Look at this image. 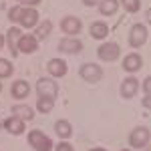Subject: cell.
<instances>
[{
    "mask_svg": "<svg viewBox=\"0 0 151 151\" xmlns=\"http://www.w3.org/2000/svg\"><path fill=\"white\" fill-rule=\"evenodd\" d=\"M143 151H151V143H149V145H145V147H143Z\"/></svg>",
    "mask_w": 151,
    "mask_h": 151,
    "instance_id": "836d02e7",
    "label": "cell"
},
{
    "mask_svg": "<svg viewBox=\"0 0 151 151\" xmlns=\"http://www.w3.org/2000/svg\"><path fill=\"white\" fill-rule=\"evenodd\" d=\"M105 70L101 69V65H97V63H85L79 67V77H81L85 83H89V85H93V83H99L103 79Z\"/></svg>",
    "mask_w": 151,
    "mask_h": 151,
    "instance_id": "5b68a950",
    "label": "cell"
},
{
    "mask_svg": "<svg viewBox=\"0 0 151 151\" xmlns=\"http://www.w3.org/2000/svg\"><path fill=\"white\" fill-rule=\"evenodd\" d=\"M147 38H149V32H147V26L143 22H135L131 24V28H129V35H127V42L131 48H141L145 47V42H147Z\"/></svg>",
    "mask_w": 151,
    "mask_h": 151,
    "instance_id": "3957f363",
    "label": "cell"
},
{
    "mask_svg": "<svg viewBox=\"0 0 151 151\" xmlns=\"http://www.w3.org/2000/svg\"><path fill=\"white\" fill-rule=\"evenodd\" d=\"M91 151H107V149H105V147H93Z\"/></svg>",
    "mask_w": 151,
    "mask_h": 151,
    "instance_id": "d6a6232c",
    "label": "cell"
},
{
    "mask_svg": "<svg viewBox=\"0 0 151 151\" xmlns=\"http://www.w3.org/2000/svg\"><path fill=\"white\" fill-rule=\"evenodd\" d=\"M32 91V85L24 79H16V81L10 85V97L14 101H24Z\"/></svg>",
    "mask_w": 151,
    "mask_h": 151,
    "instance_id": "5bb4252c",
    "label": "cell"
},
{
    "mask_svg": "<svg viewBox=\"0 0 151 151\" xmlns=\"http://www.w3.org/2000/svg\"><path fill=\"white\" fill-rule=\"evenodd\" d=\"M38 22H40L38 10L32 8V6H22V12H20V18H18V24H16V26L26 28V30H35Z\"/></svg>",
    "mask_w": 151,
    "mask_h": 151,
    "instance_id": "ba28073f",
    "label": "cell"
},
{
    "mask_svg": "<svg viewBox=\"0 0 151 151\" xmlns=\"http://www.w3.org/2000/svg\"><path fill=\"white\" fill-rule=\"evenodd\" d=\"M47 70H48V77L50 79H63V77H67V73H69V65H67V60L60 57H55L50 58L47 63Z\"/></svg>",
    "mask_w": 151,
    "mask_h": 151,
    "instance_id": "8fae6325",
    "label": "cell"
},
{
    "mask_svg": "<svg viewBox=\"0 0 151 151\" xmlns=\"http://www.w3.org/2000/svg\"><path fill=\"white\" fill-rule=\"evenodd\" d=\"M119 6L127 14H137L141 10V0H119Z\"/></svg>",
    "mask_w": 151,
    "mask_h": 151,
    "instance_id": "cb8c5ba5",
    "label": "cell"
},
{
    "mask_svg": "<svg viewBox=\"0 0 151 151\" xmlns=\"http://www.w3.org/2000/svg\"><path fill=\"white\" fill-rule=\"evenodd\" d=\"M57 48L60 55H79L85 47H83L81 38H77V36H63L58 40Z\"/></svg>",
    "mask_w": 151,
    "mask_h": 151,
    "instance_id": "30bf717a",
    "label": "cell"
},
{
    "mask_svg": "<svg viewBox=\"0 0 151 151\" xmlns=\"http://www.w3.org/2000/svg\"><path fill=\"white\" fill-rule=\"evenodd\" d=\"M145 20H147V24L151 26V6L147 8V10H145Z\"/></svg>",
    "mask_w": 151,
    "mask_h": 151,
    "instance_id": "4dcf8cb0",
    "label": "cell"
},
{
    "mask_svg": "<svg viewBox=\"0 0 151 151\" xmlns=\"http://www.w3.org/2000/svg\"><path fill=\"white\" fill-rule=\"evenodd\" d=\"M50 32H52V22H50V20H42V22H38V24H36V28L32 30V35L36 36L38 42H40V40H47Z\"/></svg>",
    "mask_w": 151,
    "mask_h": 151,
    "instance_id": "7402d4cb",
    "label": "cell"
},
{
    "mask_svg": "<svg viewBox=\"0 0 151 151\" xmlns=\"http://www.w3.org/2000/svg\"><path fill=\"white\" fill-rule=\"evenodd\" d=\"M10 115L18 117V119H22V121H32L35 115H36V111L30 107V105H26V103H16V105H12Z\"/></svg>",
    "mask_w": 151,
    "mask_h": 151,
    "instance_id": "e0dca14e",
    "label": "cell"
},
{
    "mask_svg": "<svg viewBox=\"0 0 151 151\" xmlns=\"http://www.w3.org/2000/svg\"><path fill=\"white\" fill-rule=\"evenodd\" d=\"M14 2L20 4V6H32V8H35V6H38V4L42 2V0H14Z\"/></svg>",
    "mask_w": 151,
    "mask_h": 151,
    "instance_id": "83f0119b",
    "label": "cell"
},
{
    "mask_svg": "<svg viewBox=\"0 0 151 151\" xmlns=\"http://www.w3.org/2000/svg\"><path fill=\"white\" fill-rule=\"evenodd\" d=\"M83 6H87V8H93V6H99V2L101 0H81Z\"/></svg>",
    "mask_w": 151,
    "mask_h": 151,
    "instance_id": "f1b7e54d",
    "label": "cell"
},
{
    "mask_svg": "<svg viewBox=\"0 0 151 151\" xmlns=\"http://www.w3.org/2000/svg\"><path fill=\"white\" fill-rule=\"evenodd\" d=\"M141 91H143V95H151V75H147L141 81Z\"/></svg>",
    "mask_w": 151,
    "mask_h": 151,
    "instance_id": "4316f807",
    "label": "cell"
},
{
    "mask_svg": "<svg viewBox=\"0 0 151 151\" xmlns=\"http://www.w3.org/2000/svg\"><path fill=\"white\" fill-rule=\"evenodd\" d=\"M4 47H6V38H4V35L0 32V50H2Z\"/></svg>",
    "mask_w": 151,
    "mask_h": 151,
    "instance_id": "1f68e13d",
    "label": "cell"
},
{
    "mask_svg": "<svg viewBox=\"0 0 151 151\" xmlns=\"http://www.w3.org/2000/svg\"><path fill=\"white\" fill-rule=\"evenodd\" d=\"M12 73H14V65H12V60H10V58L0 57V81L10 79Z\"/></svg>",
    "mask_w": 151,
    "mask_h": 151,
    "instance_id": "603a6c76",
    "label": "cell"
},
{
    "mask_svg": "<svg viewBox=\"0 0 151 151\" xmlns=\"http://www.w3.org/2000/svg\"><path fill=\"white\" fill-rule=\"evenodd\" d=\"M38 40H36V36L32 32H22V36L18 38V55L22 52V55H32L38 50Z\"/></svg>",
    "mask_w": 151,
    "mask_h": 151,
    "instance_id": "9a60e30c",
    "label": "cell"
},
{
    "mask_svg": "<svg viewBox=\"0 0 151 151\" xmlns=\"http://www.w3.org/2000/svg\"><path fill=\"white\" fill-rule=\"evenodd\" d=\"M0 93H2V81H0Z\"/></svg>",
    "mask_w": 151,
    "mask_h": 151,
    "instance_id": "d590c367",
    "label": "cell"
},
{
    "mask_svg": "<svg viewBox=\"0 0 151 151\" xmlns=\"http://www.w3.org/2000/svg\"><path fill=\"white\" fill-rule=\"evenodd\" d=\"M20 12H22V6H20V4L10 6V8H8V12H6L8 22H14V26H16V24H18V18H20Z\"/></svg>",
    "mask_w": 151,
    "mask_h": 151,
    "instance_id": "d4e9b609",
    "label": "cell"
},
{
    "mask_svg": "<svg viewBox=\"0 0 151 151\" xmlns=\"http://www.w3.org/2000/svg\"><path fill=\"white\" fill-rule=\"evenodd\" d=\"M121 67H123V70H125L127 75H135L137 70L143 69V57H141L139 52H129V55L123 57Z\"/></svg>",
    "mask_w": 151,
    "mask_h": 151,
    "instance_id": "7c38bea8",
    "label": "cell"
},
{
    "mask_svg": "<svg viewBox=\"0 0 151 151\" xmlns=\"http://www.w3.org/2000/svg\"><path fill=\"white\" fill-rule=\"evenodd\" d=\"M55 101L52 97H36V105H35V111L36 113H42V115H48L52 109H55Z\"/></svg>",
    "mask_w": 151,
    "mask_h": 151,
    "instance_id": "44dd1931",
    "label": "cell"
},
{
    "mask_svg": "<svg viewBox=\"0 0 151 151\" xmlns=\"http://www.w3.org/2000/svg\"><path fill=\"white\" fill-rule=\"evenodd\" d=\"M52 151H75V147L70 145L69 141H58L57 145H55V149Z\"/></svg>",
    "mask_w": 151,
    "mask_h": 151,
    "instance_id": "484cf974",
    "label": "cell"
},
{
    "mask_svg": "<svg viewBox=\"0 0 151 151\" xmlns=\"http://www.w3.org/2000/svg\"><path fill=\"white\" fill-rule=\"evenodd\" d=\"M127 141H129V147L135 151V149H143L145 145H149L151 143V131L149 127H145V125H137V127H133L129 131L127 135Z\"/></svg>",
    "mask_w": 151,
    "mask_h": 151,
    "instance_id": "7a4b0ae2",
    "label": "cell"
},
{
    "mask_svg": "<svg viewBox=\"0 0 151 151\" xmlns=\"http://www.w3.org/2000/svg\"><path fill=\"white\" fill-rule=\"evenodd\" d=\"M55 135L60 141H69L73 137V125L69 119H57L55 121Z\"/></svg>",
    "mask_w": 151,
    "mask_h": 151,
    "instance_id": "ac0fdd59",
    "label": "cell"
},
{
    "mask_svg": "<svg viewBox=\"0 0 151 151\" xmlns=\"http://www.w3.org/2000/svg\"><path fill=\"white\" fill-rule=\"evenodd\" d=\"M26 141H28V145L35 151H52L55 149L52 139L48 137L42 129H30L28 135H26Z\"/></svg>",
    "mask_w": 151,
    "mask_h": 151,
    "instance_id": "6da1fadb",
    "label": "cell"
},
{
    "mask_svg": "<svg viewBox=\"0 0 151 151\" xmlns=\"http://www.w3.org/2000/svg\"><path fill=\"white\" fill-rule=\"evenodd\" d=\"M143 107L151 111V95H145V97H143Z\"/></svg>",
    "mask_w": 151,
    "mask_h": 151,
    "instance_id": "f546056e",
    "label": "cell"
},
{
    "mask_svg": "<svg viewBox=\"0 0 151 151\" xmlns=\"http://www.w3.org/2000/svg\"><path fill=\"white\" fill-rule=\"evenodd\" d=\"M89 35H91L93 40H105L109 36V24L105 20H95L89 26Z\"/></svg>",
    "mask_w": 151,
    "mask_h": 151,
    "instance_id": "d6986e66",
    "label": "cell"
},
{
    "mask_svg": "<svg viewBox=\"0 0 151 151\" xmlns=\"http://www.w3.org/2000/svg\"><path fill=\"white\" fill-rule=\"evenodd\" d=\"M20 36H22V28H20V26H10V28L6 30V35H4L6 47H8L12 57H18V38H20Z\"/></svg>",
    "mask_w": 151,
    "mask_h": 151,
    "instance_id": "2e32d148",
    "label": "cell"
},
{
    "mask_svg": "<svg viewBox=\"0 0 151 151\" xmlns=\"http://www.w3.org/2000/svg\"><path fill=\"white\" fill-rule=\"evenodd\" d=\"M35 91H36V97H52V99H57L58 83L55 79H50V77H40L35 83Z\"/></svg>",
    "mask_w": 151,
    "mask_h": 151,
    "instance_id": "52a82bcc",
    "label": "cell"
},
{
    "mask_svg": "<svg viewBox=\"0 0 151 151\" xmlns=\"http://www.w3.org/2000/svg\"><path fill=\"white\" fill-rule=\"evenodd\" d=\"M121 57V47L119 42H113V40H103L99 48H97V58L103 60V63H115Z\"/></svg>",
    "mask_w": 151,
    "mask_h": 151,
    "instance_id": "277c9868",
    "label": "cell"
},
{
    "mask_svg": "<svg viewBox=\"0 0 151 151\" xmlns=\"http://www.w3.org/2000/svg\"><path fill=\"white\" fill-rule=\"evenodd\" d=\"M58 28L63 30V35L77 36V35H81V32H83V20L79 18V16H75V14H67V16L60 18Z\"/></svg>",
    "mask_w": 151,
    "mask_h": 151,
    "instance_id": "8992f818",
    "label": "cell"
},
{
    "mask_svg": "<svg viewBox=\"0 0 151 151\" xmlns=\"http://www.w3.org/2000/svg\"><path fill=\"white\" fill-rule=\"evenodd\" d=\"M0 129H2V123H0Z\"/></svg>",
    "mask_w": 151,
    "mask_h": 151,
    "instance_id": "8d00e7d4",
    "label": "cell"
},
{
    "mask_svg": "<svg viewBox=\"0 0 151 151\" xmlns=\"http://www.w3.org/2000/svg\"><path fill=\"white\" fill-rule=\"evenodd\" d=\"M141 91V83L137 77H133V75H127L121 85H119V95L123 97V99H133L135 95Z\"/></svg>",
    "mask_w": 151,
    "mask_h": 151,
    "instance_id": "9c48e42d",
    "label": "cell"
},
{
    "mask_svg": "<svg viewBox=\"0 0 151 151\" xmlns=\"http://www.w3.org/2000/svg\"><path fill=\"white\" fill-rule=\"evenodd\" d=\"M2 129L6 131V133H10V135H14V137H18V135H22V133H26V121H22V119H18V117H6L4 121H2Z\"/></svg>",
    "mask_w": 151,
    "mask_h": 151,
    "instance_id": "4fadbf2b",
    "label": "cell"
},
{
    "mask_svg": "<svg viewBox=\"0 0 151 151\" xmlns=\"http://www.w3.org/2000/svg\"><path fill=\"white\" fill-rule=\"evenodd\" d=\"M119 0H101L99 2V6H97V10L101 16H115L117 12H119Z\"/></svg>",
    "mask_w": 151,
    "mask_h": 151,
    "instance_id": "ffe728a7",
    "label": "cell"
},
{
    "mask_svg": "<svg viewBox=\"0 0 151 151\" xmlns=\"http://www.w3.org/2000/svg\"><path fill=\"white\" fill-rule=\"evenodd\" d=\"M119 151H133L131 147H125V149H119Z\"/></svg>",
    "mask_w": 151,
    "mask_h": 151,
    "instance_id": "e575fe53",
    "label": "cell"
}]
</instances>
